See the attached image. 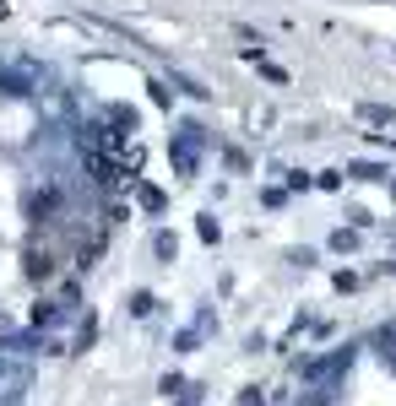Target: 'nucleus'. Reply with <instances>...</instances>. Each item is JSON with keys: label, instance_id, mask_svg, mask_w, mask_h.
Wrapping results in <instances>:
<instances>
[{"label": "nucleus", "instance_id": "f257e3e1", "mask_svg": "<svg viewBox=\"0 0 396 406\" xmlns=\"http://www.w3.org/2000/svg\"><path fill=\"white\" fill-rule=\"evenodd\" d=\"M49 276H55V260H49L43 249H33V255H27V282H49Z\"/></svg>", "mask_w": 396, "mask_h": 406}, {"label": "nucleus", "instance_id": "f03ea898", "mask_svg": "<svg viewBox=\"0 0 396 406\" xmlns=\"http://www.w3.org/2000/svg\"><path fill=\"white\" fill-rule=\"evenodd\" d=\"M358 120L364 125H396V108H385V103H358Z\"/></svg>", "mask_w": 396, "mask_h": 406}, {"label": "nucleus", "instance_id": "7ed1b4c3", "mask_svg": "<svg viewBox=\"0 0 396 406\" xmlns=\"http://www.w3.org/2000/svg\"><path fill=\"white\" fill-rule=\"evenodd\" d=\"M174 168H179L185 179L196 174V141H179V146H174Z\"/></svg>", "mask_w": 396, "mask_h": 406}, {"label": "nucleus", "instance_id": "20e7f679", "mask_svg": "<svg viewBox=\"0 0 396 406\" xmlns=\"http://www.w3.org/2000/svg\"><path fill=\"white\" fill-rule=\"evenodd\" d=\"M375 346H380V358H385V363L396 368V320H391V325H385V330L375 336Z\"/></svg>", "mask_w": 396, "mask_h": 406}, {"label": "nucleus", "instance_id": "39448f33", "mask_svg": "<svg viewBox=\"0 0 396 406\" xmlns=\"http://www.w3.org/2000/svg\"><path fill=\"white\" fill-rule=\"evenodd\" d=\"M332 249H358V227H336V233H332Z\"/></svg>", "mask_w": 396, "mask_h": 406}, {"label": "nucleus", "instance_id": "423d86ee", "mask_svg": "<svg viewBox=\"0 0 396 406\" xmlns=\"http://www.w3.org/2000/svg\"><path fill=\"white\" fill-rule=\"evenodd\" d=\"M130 314H136V320H146V314H152V293H136V298H130Z\"/></svg>", "mask_w": 396, "mask_h": 406}, {"label": "nucleus", "instance_id": "0eeeda50", "mask_svg": "<svg viewBox=\"0 0 396 406\" xmlns=\"http://www.w3.org/2000/svg\"><path fill=\"white\" fill-rule=\"evenodd\" d=\"M55 320H60V309H55V304H39V309H33V325H55Z\"/></svg>", "mask_w": 396, "mask_h": 406}, {"label": "nucleus", "instance_id": "6e6552de", "mask_svg": "<svg viewBox=\"0 0 396 406\" xmlns=\"http://www.w3.org/2000/svg\"><path fill=\"white\" fill-rule=\"evenodd\" d=\"M152 103H158V108H168V103H174V92H168V81H152Z\"/></svg>", "mask_w": 396, "mask_h": 406}, {"label": "nucleus", "instance_id": "1a4fd4ad", "mask_svg": "<svg viewBox=\"0 0 396 406\" xmlns=\"http://www.w3.org/2000/svg\"><path fill=\"white\" fill-rule=\"evenodd\" d=\"M358 179H385V168H375V162H353Z\"/></svg>", "mask_w": 396, "mask_h": 406}, {"label": "nucleus", "instance_id": "9d476101", "mask_svg": "<svg viewBox=\"0 0 396 406\" xmlns=\"http://www.w3.org/2000/svg\"><path fill=\"white\" fill-rule=\"evenodd\" d=\"M174 249H179V244H174V233H158V255H163V260H174Z\"/></svg>", "mask_w": 396, "mask_h": 406}, {"label": "nucleus", "instance_id": "9b49d317", "mask_svg": "<svg viewBox=\"0 0 396 406\" xmlns=\"http://www.w3.org/2000/svg\"><path fill=\"white\" fill-rule=\"evenodd\" d=\"M299 406H332V401H326V396H304Z\"/></svg>", "mask_w": 396, "mask_h": 406}, {"label": "nucleus", "instance_id": "f8f14e48", "mask_svg": "<svg viewBox=\"0 0 396 406\" xmlns=\"http://www.w3.org/2000/svg\"><path fill=\"white\" fill-rule=\"evenodd\" d=\"M6 11H11V6H6V0H0V22H6Z\"/></svg>", "mask_w": 396, "mask_h": 406}]
</instances>
